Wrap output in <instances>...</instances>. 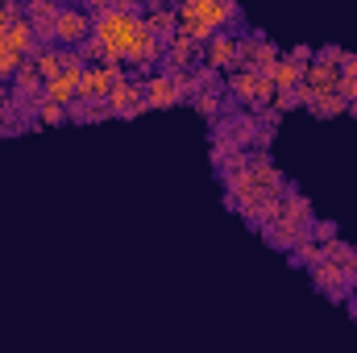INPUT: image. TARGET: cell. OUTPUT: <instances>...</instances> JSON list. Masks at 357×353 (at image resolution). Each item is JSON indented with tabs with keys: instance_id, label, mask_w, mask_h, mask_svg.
<instances>
[{
	"instance_id": "obj_1",
	"label": "cell",
	"mask_w": 357,
	"mask_h": 353,
	"mask_svg": "<svg viewBox=\"0 0 357 353\" xmlns=\"http://www.w3.org/2000/svg\"><path fill=\"white\" fill-rule=\"evenodd\" d=\"M54 33H59L63 42H79V38H88V17H84V13H59Z\"/></svg>"
}]
</instances>
